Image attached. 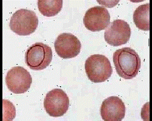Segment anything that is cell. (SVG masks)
I'll return each mask as SVG.
<instances>
[{
	"instance_id": "cell-1",
	"label": "cell",
	"mask_w": 152,
	"mask_h": 121,
	"mask_svg": "<svg viewBox=\"0 0 152 121\" xmlns=\"http://www.w3.org/2000/svg\"><path fill=\"white\" fill-rule=\"evenodd\" d=\"M113 62L119 76L127 80L136 76L141 67L139 56L130 47L119 49L113 54Z\"/></svg>"
},
{
	"instance_id": "cell-2",
	"label": "cell",
	"mask_w": 152,
	"mask_h": 121,
	"mask_svg": "<svg viewBox=\"0 0 152 121\" xmlns=\"http://www.w3.org/2000/svg\"><path fill=\"white\" fill-rule=\"evenodd\" d=\"M85 70L88 77L93 83H102L109 79L113 73L110 62L103 55L95 54L85 61Z\"/></svg>"
},
{
	"instance_id": "cell-3",
	"label": "cell",
	"mask_w": 152,
	"mask_h": 121,
	"mask_svg": "<svg viewBox=\"0 0 152 121\" xmlns=\"http://www.w3.org/2000/svg\"><path fill=\"white\" fill-rule=\"evenodd\" d=\"M39 23L38 17L33 11L21 9L15 12L11 18L9 27L13 32L21 36L33 33Z\"/></svg>"
},
{
	"instance_id": "cell-4",
	"label": "cell",
	"mask_w": 152,
	"mask_h": 121,
	"mask_svg": "<svg viewBox=\"0 0 152 121\" xmlns=\"http://www.w3.org/2000/svg\"><path fill=\"white\" fill-rule=\"evenodd\" d=\"M53 59L51 47L42 43L38 42L28 48L25 55V62L28 67L34 70L47 68Z\"/></svg>"
},
{
	"instance_id": "cell-5",
	"label": "cell",
	"mask_w": 152,
	"mask_h": 121,
	"mask_svg": "<svg viewBox=\"0 0 152 121\" xmlns=\"http://www.w3.org/2000/svg\"><path fill=\"white\" fill-rule=\"evenodd\" d=\"M69 99L62 89L56 88L46 95L44 107L47 114L53 117H61L69 110Z\"/></svg>"
},
{
	"instance_id": "cell-6",
	"label": "cell",
	"mask_w": 152,
	"mask_h": 121,
	"mask_svg": "<svg viewBox=\"0 0 152 121\" xmlns=\"http://www.w3.org/2000/svg\"><path fill=\"white\" fill-rule=\"evenodd\" d=\"M32 82L30 73L21 66H15L8 71L5 77L7 88L15 94H23L30 88Z\"/></svg>"
},
{
	"instance_id": "cell-7",
	"label": "cell",
	"mask_w": 152,
	"mask_h": 121,
	"mask_svg": "<svg viewBox=\"0 0 152 121\" xmlns=\"http://www.w3.org/2000/svg\"><path fill=\"white\" fill-rule=\"evenodd\" d=\"M131 35V28L127 22L115 19L108 26L104 33V38L109 45L118 46L127 43Z\"/></svg>"
},
{
	"instance_id": "cell-8",
	"label": "cell",
	"mask_w": 152,
	"mask_h": 121,
	"mask_svg": "<svg viewBox=\"0 0 152 121\" xmlns=\"http://www.w3.org/2000/svg\"><path fill=\"white\" fill-rule=\"evenodd\" d=\"M85 27L93 32L105 29L110 23V15L106 8L95 6L90 8L83 18Z\"/></svg>"
},
{
	"instance_id": "cell-9",
	"label": "cell",
	"mask_w": 152,
	"mask_h": 121,
	"mask_svg": "<svg viewBox=\"0 0 152 121\" xmlns=\"http://www.w3.org/2000/svg\"><path fill=\"white\" fill-rule=\"evenodd\" d=\"M81 47V43L77 37L70 33H61L58 36L55 42L56 52L64 59L77 56Z\"/></svg>"
},
{
	"instance_id": "cell-10",
	"label": "cell",
	"mask_w": 152,
	"mask_h": 121,
	"mask_svg": "<svg viewBox=\"0 0 152 121\" xmlns=\"http://www.w3.org/2000/svg\"><path fill=\"white\" fill-rule=\"evenodd\" d=\"M126 113L125 104L119 97H108L102 102L100 114L105 121H121L124 118Z\"/></svg>"
},
{
	"instance_id": "cell-11",
	"label": "cell",
	"mask_w": 152,
	"mask_h": 121,
	"mask_svg": "<svg viewBox=\"0 0 152 121\" xmlns=\"http://www.w3.org/2000/svg\"><path fill=\"white\" fill-rule=\"evenodd\" d=\"M149 3L140 5L133 13V21L138 28L148 31L150 29Z\"/></svg>"
},
{
	"instance_id": "cell-12",
	"label": "cell",
	"mask_w": 152,
	"mask_h": 121,
	"mask_svg": "<svg viewBox=\"0 0 152 121\" xmlns=\"http://www.w3.org/2000/svg\"><path fill=\"white\" fill-rule=\"evenodd\" d=\"M63 2L62 0H39L38 9L40 13L45 17H53L61 11Z\"/></svg>"
}]
</instances>
